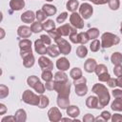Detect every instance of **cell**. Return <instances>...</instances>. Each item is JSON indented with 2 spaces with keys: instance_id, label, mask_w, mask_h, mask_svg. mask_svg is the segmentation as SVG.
<instances>
[{
  "instance_id": "cell-4",
  "label": "cell",
  "mask_w": 122,
  "mask_h": 122,
  "mask_svg": "<svg viewBox=\"0 0 122 122\" xmlns=\"http://www.w3.org/2000/svg\"><path fill=\"white\" fill-rule=\"evenodd\" d=\"M54 91L59 95L64 96H70L71 93V83L69 80L66 81H54Z\"/></svg>"
},
{
  "instance_id": "cell-21",
  "label": "cell",
  "mask_w": 122,
  "mask_h": 122,
  "mask_svg": "<svg viewBox=\"0 0 122 122\" xmlns=\"http://www.w3.org/2000/svg\"><path fill=\"white\" fill-rule=\"evenodd\" d=\"M42 10L46 13L47 16H52L56 13L57 11V9L55 6L53 5H51V4H44L42 6Z\"/></svg>"
},
{
  "instance_id": "cell-62",
  "label": "cell",
  "mask_w": 122,
  "mask_h": 122,
  "mask_svg": "<svg viewBox=\"0 0 122 122\" xmlns=\"http://www.w3.org/2000/svg\"><path fill=\"white\" fill-rule=\"evenodd\" d=\"M0 31H1V33H2V34H1V39H3V38H4V36H5L4 29H3V28H1V29H0Z\"/></svg>"
},
{
  "instance_id": "cell-16",
  "label": "cell",
  "mask_w": 122,
  "mask_h": 122,
  "mask_svg": "<svg viewBox=\"0 0 122 122\" xmlns=\"http://www.w3.org/2000/svg\"><path fill=\"white\" fill-rule=\"evenodd\" d=\"M96 66H97V63L94 58H88L84 63V70H85V71L92 73L94 71Z\"/></svg>"
},
{
  "instance_id": "cell-31",
  "label": "cell",
  "mask_w": 122,
  "mask_h": 122,
  "mask_svg": "<svg viewBox=\"0 0 122 122\" xmlns=\"http://www.w3.org/2000/svg\"><path fill=\"white\" fill-rule=\"evenodd\" d=\"M86 32L89 36V39H91V40H94L99 36V30L97 28H91Z\"/></svg>"
},
{
  "instance_id": "cell-10",
  "label": "cell",
  "mask_w": 122,
  "mask_h": 122,
  "mask_svg": "<svg viewBox=\"0 0 122 122\" xmlns=\"http://www.w3.org/2000/svg\"><path fill=\"white\" fill-rule=\"evenodd\" d=\"M48 117L51 122H58L62 118V113L57 107H52L48 111Z\"/></svg>"
},
{
  "instance_id": "cell-17",
  "label": "cell",
  "mask_w": 122,
  "mask_h": 122,
  "mask_svg": "<svg viewBox=\"0 0 122 122\" xmlns=\"http://www.w3.org/2000/svg\"><path fill=\"white\" fill-rule=\"evenodd\" d=\"M47 48L48 47H46V45L44 44V42L40 38L36 39L34 41V50L38 54H41V55L46 54L47 53Z\"/></svg>"
},
{
  "instance_id": "cell-48",
  "label": "cell",
  "mask_w": 122,
  "mask_h": 122,
  "mask_svg": "<svg viewBox=\"0 0 122 122\" xmlns=\"http://www.w3.org/2000/svg\"><path fill=\"white\" fill-rule=\"evenodd\" d=\"M110 78H111V75L109 74V72H104L98 75V80L100 82H107Z\"/></svg>"
},
{
  "instance_id": "cell-64",
  "label": "cell",
  "mask_w": 122,
  "mask_h": 122,
  "mask_svg": "<svg viewBox=\"0 0 122 122\" xmlns=\"http://www.w3.org/2000/svg\"><path fill=\"white\" fill-rule=\"evenodd\" d=\"M46 1H48V2H51V1H53V0H46Z\"/></svg>"
},
{
  "instance_id": "cell-2",
  "label": "cell",
  "mask_w": 122,
  "mask_h": 122,
  "mask_svg": "<svg viewBox=\"0 0 122 122\" xmlns=\"http://www.w3.org/2000/svg\"><path fill=\"white\" fill-rule=\"evenodd\" d=\"M120 42V38L112 32H104L101 35V47L104 49L111 48L114 45H117Z\"/></svg>"
},
{
  "instance_id": "cell-3",
  "label": "cell",
  "mask_w": 122,
  "mask_h": 122,
  "mask_svg": "<svg viewBox=\"0 0 122 122\" xmlns=\"http://www.w3.org/2000/svg\"><path fill=\"white\" fill-rule=\"evenodd\" d=\"M27 84H28L30 88H32L37 93L42 94V93L45 92V90H46L45 85H44V84L40 81V79H39L37 76H35V75H30V76H29V77L27 78Z\"/></svg>"
},
{
  "instance_id": "cell-49",
  "label": "cell",
  "mask_w": 122,
  "mask_h": 122,
  "mask_svg": "<svg viewBox=\"0 0 122 122\" xmlns=\"http://www.w3.org/2000/svg\"><path fill=\"white\" fill-rule=\"evenodd\" d=\"M48 34H49V35L51 37V39H53L54 41H55L57 38L61 37V36L59 35V33L57 32L56 29H54V30H50V31H48Z\"/></svg>"
},
{
  "instance_id": "cell-1",
  "label": "cell",
  "mask_w": 122,
  "mask_h": 122,
  "mask_svg": "<svg viewBox=\"0 0 122 122\" xmlns=\"http://www.w3.org/2000/svg\"><path fill=\"white\" fill-rule=\"evenodd\" d=\"M92 92L97 95L98 100H99L100 109L106 107L110 103V99H111L110 92H109L108 89L103 84H99V83L94 84L92 88Z\"/></svg>"
},
{
  "instance_id": "cell-45",
  "label": "cell",
  "mask_w": 122,
  "mask_h": 122,
  "mask_svg": "<svg viewBox=\"0 0 122 122\" xmlns=\"http://www.w3.org/2000/svg\"><path fill=\"white\" fill-rule=\"evenodd\" d=\"M67 18H68V12H67V11L61 12V13L57 16V18H56V22H57V23H59V24L64 23V22H65V20H66Z\"/></svg>"
},
{
  "instance_id": "cell-27",
  "label": "cell",
  "mask_w": 122,
  "mask_h": 122,
  "mask_svg": "<svg viewBox=\"0 0 122 122\" xmlns=\"http://www.w3.org/2000/svg\"><path fill=\"white\" fill-rule=\"evenodd\" d=\"M19 48L20 51H26L31 49V41L28 38H24L19 41Z\"/></svg>"
},
{
  "instance_id": "cell-12",
  "label": "cell",
  "mask_w": 122,
  "mask_h": 122,
  "mask_svg": "<svg viewBox=\"0 0 122 122\" xmlns=\"http://www.w3.org/2000/svg\"><path fill=\"white\" fill-rule=\"evenodd\" d=\"M56 68L59 70V71H66L70 69V66H71V63L69 61L68 58L66 57H61V58H58L56 60Z\"/></svg>"
},
{
  "instance_id": "cell-22",
  "label": "cell",
  "mask_w": 122,
  "mask_h": 122,
  "mask_svg": "<svg viewBox=\"0 0 122 122\" xmlns=\"http://www.w3.org/2000/svg\"><path fill=\"white\" fill-rule=\"evenodd\" d=\"M25 7L24 0H10V8L12 10H20Z\"/></svg>"
},
{
  "instance_id": "cell-38",
  "label": "cell",
  "mask_w": 122,
  "mask_h": 122,
  "mask_svg": "<svg viewBox=\"0 0 122 122\" xmlns=\"http://www.w3.org/2000/svg\"><path fill=\"white\" fill-rule=\"evenodd\" d=\"M100 47H101V42L97 39H94V40L92 41V43L90 45V50L93 52H96L100 50Z\"/></svg>"
},
{
  "instance_id": "cell-11",
  "label": "cell",
  "mask_w": 122,
  "mask_h": 122,
  "mask_svg": "<svg viewBox=\"0 0 122 122\" xmlns=\"http://www.w3.org/2000/svg\"><path fill=\"white\" fill-rule=\"evenodd\" d=\"M38 65L42 69V71H44V70H50V71H51L53 69V63H52V61L50 58H48L46 56H43V55L38 58Z\"/></svg>"
},
{
  "instance_id": "cell-43",
  "label": "cell",
  "mask_w": 122,
  "mask_h": 122,
  "mask_svg": "<svg viewBox=\"0 0 122 122\" xmlns=\"http://www.w3.org/2000/svg\"><path fill=\"white\" fill-rule=\"evenodd\" d=\"M9 95V88L6 85H0V98L4 99Z\"/></svg>"
},
{
  "instance_id": "cell-20",
  "label": "cell",
  "mask_w": 122,
  "mask_h": 122,
  "mask_svg": "<svg viewBox=\"0 0 122 122\" xmlns=\"http://www.w3.org/2000/svg\"><path fill=\"white\" fill-rule=\"evenodd\" d=\"M66 112H67V114L71 118H76L80 114V109L76 105H70L66 109Z\"/></svg>"
},
{
  "instance_id": "cell-41",
  "label": "cell",
  "mask_w": 122,
  "mask_h": 122,
  "mask_svg": "<svg viewBox=\"0 0 122 122\" xmlns=\"http://www.w3.org/2000/svg\"><path fill=\"white\" fill-rule=\"evenodd\" d=\"M94 72H95L96 75L98 76V75L101 74V73L108 72V68H107V66L104 65V64H99V65L96 66V68H95V70H94Z\"/></svg>"
},
{
  "instance_id": "cell-42",
  "label": "cell",
  "mask_w": 122,
  "mask_h": 122,
  "mask_svg": "<svg viewBox=\"0 0 122 122\" xmlns=\"http://www.w3.org/2000/svg\"><path fill=\"white\" fill-rule=\"evenodd\" d=\"M108 4H109V8L112 10H117L120 7V1L119 0H109Z\"/></svg>"
},
{
  "instance_id": "cell-34",
  "label": "cell",
  "mask_w": 122,
  "mask_h": 122,
  "mask_svg": "<svg viewBox=\"0 0 122 122\" xmlns=\"http://www.w3.org/2000/svg\"><path fill=\"white\" fill-rule=\"evenodd\" d=\"M39 96H40V101H39V104H38L37 107L40 108V109H44V108L48 107L49 104H50V99H49V97L46 96V95H44L43 93L40 94Z\"/></svg>"
},
{
  "instance_id": "cell-35",
  "label": "cell",
  "mask_w": 122,
  "mask_h": 122,
  "mask_svg": "<svg viewBox=\"0 0 122 122\" xmlns=\"http://www.w3.org/2000/svg\"><path fill=\"white\" fill-rule=\"evenodd\" d=\"M43 29L44 30H46L47 32L50 31V30H52L55 29V23L53 20L51 19H49V20H46L44 23H43Z\"/></svg>"
},
{
  "instance_id": "cell-8",
  "label": "cell",
  "mask_w": 122,
  "mask_h": 122,
  "mask_svg": "<svg viewBox=\"0 0 122 122\" xmlns=\"http://www.w3.org/2000/svg\"><path fill=\"white\" fill-rule=\"evenodd\" d=\"M54 42H55L56 45L58 46L59 51H60V53H62V54H64V55H67V54H69V53L71 52V44H70L67 40H65L64 38L59 37V38H57Z\"/></svg>"
},
{
  "instance_id": "cell-61",
  "label": "cell",
  "mask_w": 122,
  "mask_h": 122,
  "mask_svg": "<svg viewBox=\"0 0 122 122\" xmlns=\"http://www.w3.org/2000/svg\"><path fill=\"white\" fill-rule=\"evenodd\" d=\"M94 121H105V119H104L101 115H99V116L95 117V120H94Z\"/></svg>"
},
{
  "instance_id": "cell-44",
  "label": "cell",
  "mask_w": 122,
  "mask_h": 122,
  "mask_svg": "<svg viewBox=\"0 0 122 122\" xmlns=\"http://www.w3.org/2000/svg\"><path fill=\"white\" fill-rule=\"evenodd\" d=\"M35 14H36V19H37L38 22H43V21L46 20L47 15H46V13H45L42 10H38L35 12Z\"/></svg>"
},
{
  "instance_id": "cell-52",
  "label": "cell",
  "mask_w": 122,
  "mask_h": 122,
  "mask_svg": "<svg viewBox=\"0 0 122 122\" xmlns=\"http://www.w3.org/2000/svg\"><path fill=\"white\" fill-rule=\"evenodd\" d=\"M111 120L112 122H122V114L120 113H114L112 115Z\"/></svg>"
},
{
  "instance_id": "cell-23",
  "label": "cell",
  "mask_w": 122,
  "mask_h": 122,
  "mask_svg": "<svg viewBox=\"0 0 122 122\" xmlns=\"http://www.w3.org/2000/svg\"><path fill=\"white\" fill-rule=\"evenodd\" d=\"M47 54L51 57H57L60 54V51L57 45H50L47 48Z\"/></svg>"
},
{
  "instance_id": "cell-13",
  "label": "cell",
  "mask_w": 122,
  "mask_h": 122,
  "mask_svg": "<svg viewBox=\"0 0 122 122\" xmlns=\"http://www.w3.org/2000/svg\"><path fill=\"white\" fill-rule=\"evenodd\" d=\"M20 18H21V21L23 23L30 24V23H33L34 22V19L36 18V14L32 10H26L25 12H23L21 14Z\"/></svg>"
},
{
  "instance_id": "cell-19",
  "label": "cell",
  "mask_w": 122,
  "mask_h": 122,
  "mask_svg": "<svg viewBox=\"0 0 122 122\" xmlns=\"http://www.w3.org/2000/svg\"><path fill=\"white\" fill-rule=\"evenodd\" d=\"M73 29L74 28H72L70 24H64V25H61L60 27H58L56 29V30L60 36H68V35H70V33L71 32V30Z\"/></svg>"
},
{
  "instance_id": "cell-56",
  "label": "cell",
  "mask_w": 122,
  "mask_h": 122,
  "mask_svg": "<svg viewBox=\"0 0 122 122\" xmlns=\"http://www.w3.org/2000/svg\"><path fill=\"white\" fill-rule=\"evenodd\" d=\"M30 54H32V50L31 49L30 50H26V51H20V56L22 57V59H24L25 57H27Z\"/></svg>"
},
{
  "instance_id": "cell-36",
  "label": "cell",
  "mask_w": 122,
  "mask_h": 122,
  "mask_svg": "<svg viewBox=\"0 0 122 122\" xmlns=\"http://www.w3.org/2000/svg\"><path fill=\"white\" fill-rule=\"evenodd\" d=\"M53 80L58 82V81H66L68 80V75L65 73V71H58L57 72H55L54 76H53Z\"/></svg>"
},
{
  "instance_id": "cell-39",
  "label": "cell",
  "mask_w": 122,
  "mask_h": 122,
  "mask_svg": "<svg viewBox=\"0 0 122 122\" xmlns=\"http://www.w3.org/2000/svg\"><path fill=\"white\" fill-rule=\"evenodd\" d=\"M69 38H70V40H71V43H73V44H79L78 33H77V31H76V29H75V28H74V29L71 30V32L70 33Z\"/></svg>"
},
{
  "instance_id": "cell-30",
  "label": "cell",
  "mask_w": 122,
  "mask_h": 122,
  "mask_svg": "<svg viewBox=\"0 0 122 122\" xmlns=\"http://www.w3.org/2000/svg\"><path fill=\"white\" fill-rule=\"evenodd\" d=\"M30 30H31V31H32L33 33L41 32L42 30H44V29H43V24H42L41 22H38V21L33 22V23H31V25H30Z\"/></svg>"
},
{
  "instance_id": "cell-29",
  "label": "cell",
  "mask_w": 122,
  "mask_h": 122,
  "mask_svg": "<svg viewBox=\"0 0 122 122\" xmlns=\"http://www.w3.org/2000/svg\"><path fill=\"white\" fill-rule=\"evenodd\" d=\"M35 63V58L33 54H30L23 59V65L25 68H31Z\"/></svg>"
},
{
  "instance_id": "cell-5",
  "label": "cell",
  "mask_w": 122,
  "mask_h": 122,
  "mask_svg": "<svg viewBox=\"0 0 122 122\" xmlns=\"http://www.w3.org/2000/svg\"><path fill=\"white\" fill-rule=\"evenodd\" d=\"M86 83H87V79L85 77H83V76L78 78V79L73 80V85L75 87L74 91H75V93L78 96H84V95L87 94L88 87H87Z\"/></svg>"
},
{
  "instance_id": "cell-25",
  "label": "cell",
  "mask_w": 122,
  "mask_h": 122,
  "mask_svg": "<svg viewBox=\"0 0 122 122\" xmlns=\"http://www.w3.org/2000/svg\"><path fill=\"white\" fill-rule=\"evenodd\" d=\"M14 116H15L17 122H25L27 120V112L23 109L17 110L14 113Z\"/></svg>"
},
{
  "instance_id": "cell-59",
  "label": "cell",
  "mask_w": 122,
  "mask_h": 122,
  "mask_svg": "<svg viewBox=\"0 0 122 122\" xmlns=\"http://www.w3.org/2000/svg\"><path fill=\"white\" fill-rule=\"evenodd\" d=\"M6 112H7L6 106H5L3 103H1V104H0V114H1V115H2V114H5Z\"/></svg>"
},
{
  "instance_id": "cell-58",
  "label": "cell",
  "mask_w": 122,
  "mask_h": 122,
  "mask_svg": "<svg viewBox=\"0 0 122 122\" xmlns=\"http://www.w3.org/2000/svg\"><path fill=\"white\" fill-rule=\"evenodd\" d=\"M89 1H91L94 5H104L109 2V0H89Z\"/></svg>"
},
{
  "instance_id": "cell-55",
  "label": "cell",
  "mask_w": 122,
  "mask_h": 122,
  "mask_svg": "<svg viewBox=\"0 0 122 122\" xmlns=\"http://www.w3.org/2000/svg\"><path fill=\"white\" fill-rule=\"evenodd\" d=\"M16 118L14 115H9V116H5L1 119V122H15Z\"/></svg>"
},
{
  "instance_id": "cell-50",
  "label": "cell",
  "mask_w": 122,
  "mask_h": 122,
  "mask_svg": "<svg viewBox=\"0 0 122 122\" xmlns=\"http://www.w3.org/2000/svg\"><path fill=\"white\" fill-rule=\"evenodd\" d=\"M107 84H108V86L110 87V88H112V89H114L116 86H117V79L116 78H110L108 81H107Z\"/></svg>"
},
{
  "instance_id": "cell-57",
  "label": "cell",
  "mask_w": 122,
  "mask_h": 122,
  "mask_svg": "<svg viewBox=\"0 0 122 122\" xmlns=\"http://www.w3.org/2000/svg\"><path fill=\"white\" fill-rule=\"evenodd\" d=\"M100 115L105 119V121L110 120V119H111V117H112L111 112H108V111H103V112H101V114H100Z\"/></svg>"
},
{
  "instance_id": "cell-60",
  "label": "cell",
  "mask_w": 122,
  "mask_h": 122,
  "mask_svg": "<svg viewBox=\"0 0 122 122\" xmlns=\"http://www.w3.org/2000/svg\"><path fill=\"white\" fill-rule=\"evenodd\" d=\"M117 86L122 89V76L117 77Z\"/></svg>"
},
{
  "instance_id": "cell-18",
  "label": "cell",
  "mask_w": 122,
  "mask_h": 122,
  "mask_svg": "<svg viewBox=\"0 0 122 122\" xmlns=\"http://www.w3.org/2000/svg\"><path fill=\"white\" fill-rule=\"evenodd\" d=\"M70 96H64V95H57V105L61 110H66L70 106Z\"/></svg>"
},
{
  "instance_id": "cell-47",
  "label": "cell",
  "mask_w": 122,
  "mask_h": 122,
  "mask_svg": "<svg viewBox=\"0 0 122 122\" xmlns=\"http://www.w3.org/2000/svg\"><path fill=\"white\" fill-rule=\"evenodd\" d=\"M113 73H114V75L117 76V77L122 76V65H121V64L114 66V68H113Z\"/></svg>"
},
{
  "instance_id": "cell-40",
  "label": "cell",
  "mask_w": 122,
  "mask_h": 122,
  "mask_svg": "<svg viewBox=\"0 0 122 122\" xmlns=\"http://www.w3.org/2000/svg\"><path fill=\"white\" fill-rule=\"evenodd\" d=\"M78 39H79V44H81V45H85L90 40L87 32H85V31H81L78 33Z\"/></svg>"
},
{
  "instance_id": "cell-15",
  "label": "cell",
  "mask_w": 122,
  "mask_h": 122,
  "mask_svg": "<svg viewBox=\"0 0 122 122\" xmlns=\"http://www.w3.org/2000/svg\"><path fill=\"white\" fill-rule=\"evenodd\" d=\"M86 106L89 109H97V110H99L100 109V106H99L98 97L97 96H94V95L89 96L86 99Z\"/></svg>"
},
{
  "instance_id": "cell-53",
  "label": "cell",
  "mask_w": 122,
  "mask_h": 122,
  "mask_svg": "<svg viewBox=\"0 0 122 122\" xmlns=\"http://www.w3.org/2000/svg\"><path fill=\"white\" fill-rule=\"evenodd\" d=\"M112 94L114 98H119V97H122V90L120 89H113L112 91Z\"/></svg>"
},
{
  "instance_id": "cell-9",
  "label": "cell",
  "mask_w": 122,
  "mask_h": 122,
  "mask_svg": "<svg viewBox=\"0 0 122 122\" xmlns=\"http://www.w3.org/2000/svg\"><path fill=\"white\" fill-rule=\"evenodd\" d=\"M79 13L80 15L82 16L83 19H89L92 15V12H93V9L92 7L91 4L89 3H83L79 6Z\"/></svg>"
},
{
  "instance_id": "cell-14",
  "label": "cell",
  "mask_w": 122,
  "mask_h": 122,
  "mask_svg": "<svg viewBox=\"0 0 122 122\" xmlns=\"http://www.w3.org/2000/svg\"><path fill=\"white\" fill-rule=\"evenodd\" d=\"M32 31L30 30V27H28L26 25H22L20 27H18L17 29V34L19 37L22 38H29L31 35Z\"/></svg>"
},
{
  "instance_id": "cell-24",
  "label": "cell",
  "mask_w": 122,
  "mask_h": 122,
  "mask_svg": "<svg viewBox=\"0 0 122 122\" xmlns=\"http://www.w3.org/2000/svg\"><path fill=\"white\" fill-rule=\"evenodd\" d=\"M79 6L80 5H79L78 0H69L66 3V9L69 11H71V12L76 11V10L79 8Z\"/></svg>"
},
{
  "instance_id": "cell-54",
  "label": "cell",
  "mask_w": 122,
  "mask_h": 122,
  "mask_svg": "<svg viewBox=\"0 0 122 122\" xmlns=\"http://www.w3.org/2000/svg\"><path fill=\"white\" fill-rule=\"evenodd\" d=\"M45 88H46V90H48V91H54V80L46 82Z\"/></svg>"
},
{
  "instance_id": "cell-46",
  "label": "cell",
  "mask_w": 122,
  "mask_h": 122,
  "mask_svg": "<svg viewBox=\"0 0 122 122\" xmlns=\"http://www.w3.org/2000/svg\"><path fill=\"white\" fill-rule=\"evenodd\" d=\"M40 39L44 42V44L45 45H48V46H50V45H51V37L48 34H42L41 36H40Z\"/></svg>"
},
{
  "instance_id": "cell-6",
  "label": "cell",
  "mask_w": 122,
  "mask_h": 122,
  "mask_svg": "<svg viewBox=\"0 0 122 122\" xmlns=\"http://www.w3.org/2000/svg\"><path fill=\"white\" fill-rule=\"evenodd\" d=\"M22 100L26 104H29L31 106H38L40 101V96L35 94L30 90H26L22 94Z\"/></svg>"
},
{
  "instance_id": "cell-32",
  "label": "cell",
  "mask_w": 122,
  "mask_h": 122,
  "mask_svg": "<svg viewBox=\"0 0 122 122\" xmlns=\"http://www.w3.org/2000/svg\"><path fill=\"white\" fill-rule=\"evenodd\" d=\"M75 53H76V55H77L79 58H84V57H86L87 54H88V49H87L85 46H83V45L78 46L77 49H76Z\"/></svg>"
},
{
  "instance_id": "cell-33",
  "label": "cell",
  "mask_w": 122,
  "mask_h": 122,
  "mask_svg": "<svg viewBox=\"0 0 122 122\" xmlns=\"http://www.w3.org/2000/svg\"><path fill=\"white\" fill-rule=\"evenodd\" d=\"M70 76H71L73 80L82 77V71H81V69H80V68H77V67L71 69V71H70Z\"/></svg>"
},
{
  "instance_id": "cell-63",
  "label": "cell",
  "mask_w": 122,
  "mask_h": 122,
  "mask_svg": "<svg viewBox=\"0 0 122 122\" xmlns=\"http://www.w3.org/2000/svg\"><path fill=\"white\" fill-rule=\"evenodd\" d=\"M120 32H121V34H122V22H121V24H120Z\"/></svg>"
},
{
  "instance_id": "cell-37",
  "label": "cell",
  "mask_w": 122,
  "mask_h": 122,
  "mask_svg": "<svg viewBox=\"0 0 122 122\" xmlns=\"http://www.w3.org/2000/svg\"><path fill=\"white\" fill-rule=\"evenodd\" d=\"M41 78H42L45 82L51 81V80L53 79V74H52L51 71H50V70H44V71H42Z\"/></svg>"
},
{
  "instance_id": "cell-26",
  "label": "cell",
  "mask_w": 122,
  "mask_h": 122,
  "mask_svg": "<svg viewBox=\"0 0 122 122\" xmlns=\"http://www.w3.org/2000/svg\"><path fill=\"white\" fill-rule=\"evenodd\" d=\"M111 108L114 112H122V97L115 98L112 101V103L111 105Z\"/></svg>"
},
{
  "instance_id": "cell-51",
  "label": "cell",
  "mask_w": 122,
  "mask_h": 122,
  "mask_svg": "<svg viewBox=\"0 0 122 122\" xmlns=\"http://www.w3.org/2000/svg\"><path fill=\"white\" fill-rule=\"evenodd\" d=\"M94 120H95V117L91 113H87L83 116V121L84 122H93Z\"/></svg>"
},
{
  "instance_id": "cell-7",
  "label": "cell",
  "mask_w": 122,
  "mask_h": 122,
  "mask_svg": "<svg viewBox=\"0 0 122 122\" xmlns=\"http://www.w3.org/2000/svg\"><path fill=\"white\" fill-rule=\"evenodd\" d=\"M70 23L75 29H83L84 28V19L82 18L80 13H77L76 11L72 12L70 15Z\"/></svg>"
},
{
  "instance_id": "cell-28",
  "label": "cell",
  "mask_w": 122,
  "mask_h": 122,
  "mask_svg": "<svg viewBox=\"0 0 122 122\" xmlns=\"http://www.w3.org/2000/svg\"><path fill=\"white\" fill-rule=\"evenodd\" d=\"M111 61L112 63L115 66V65H119L122 63V53L119 52V51H116V52H113L111 56Z\"/></svg>"
}]
</instances>
